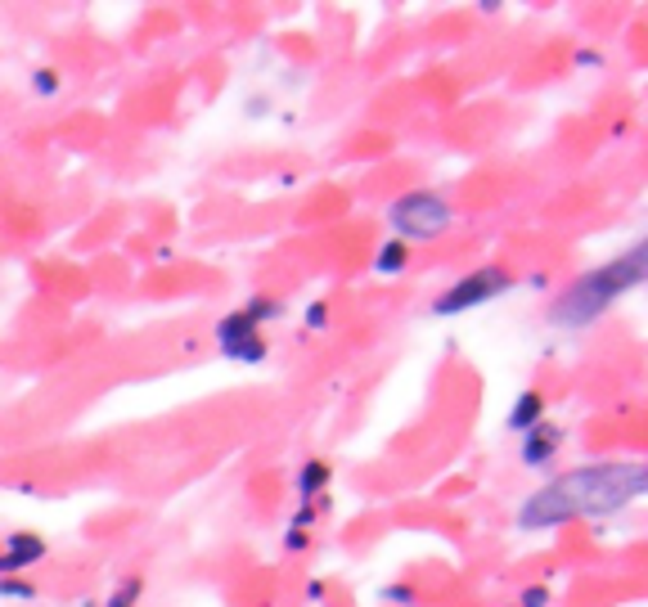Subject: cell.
Instances as JSON below:
<instances>
[{"label":"cell","mask_w":648,"mask_h":607,"mask_svg":"<svg viewBox=\"0 0 648 607\" xmlns=\"http://www.w3.org/2000/svg\"><path fill=\"white\" fill-rule=\"evenodd\" d=\"M648 490V464L640 459H613V464H585L572 468L540 490H531L518 508L522 531H549L572 517H608L635 504Z\"/></svg>","instance_id":"cell-1"},{"label":"cell","mask_w":648,"mask_h":607,"mask_svg":"<svg viewBox=\"0 0 648 607\" xmlns=\"http://www.w3.org/2000/svg\"><path fill=\"white\" fill-rule=\"evenodd\" d=\"M644 275H648V243H635L626 256H617V261L581 275L576 284H567L554 297V306H549V324H558V329H590L617 297L640 288Z\"/></svg>","instance_id":"cell-2"},{"label":"cell","mask_w":648,"mask_h":607,"mask_svg":"<svg viewBox=\"0 0 648 607\" xmlns=\"http://www.w3.org/2000/svg\"><path fill=\"white\" fill-rule=\"evenodd\" d=\"M284 315V306L275 302V297H253L248 306H239V311H230L221 324H217V347H221V356L226 361H239V364H261L266 361V338H261L257 329L266 320H279Z\"/></svg>","instance_id":"cell-3"},{"label":"cell","mask_w":648,"mask_h":607,"mask_svg":"<svg viewBox=\"0 0 648 607\" xmlns=\"http://www.w3.org/2000/svg\"><path fill=\"white\" fill-rule=\"evenodd\" d=\"M450 221H455V207L441 194H432V189H410V194H401L388 207L392 239H405V243L437 239V235L450 230Z\"/></svg>","instance_id":"cell-4"},{"label":"cell","mask_w":648,"mask_h":607,"mask_svg":"<svg viewBox=\"0 0 648 607\" xmlns=\"http://www.w3.org/2000/svg\"><path fill=\"white\" fill-rule=\"evenodd\" d=\"M509 288H514V275H509L505 265H482V270L455 279L450 288H441V293L432 297V315H441V320L469 315L473 306H487V302H496V297L509 293Z\"/></svg>","instance_id":"cell-5"},{"label":"cell","mask_w":648,"mask_h":607,"mask_svg":"<svg viewBox=\"0 0 648 607\" xmlns=\"http://www.w3.org/2000/svg\"><path fill=\"white\" fill-rule=\"evenodd\" d=\"M0 558H5V576L27 572V567H36V563L45 558V540H41L36 531H9V535H5Z\"/></svg>","instance_id":"cell-6"},{"label":"cell","mask_w":648,"mask_h":607,"mask_svg":"<svg viewBox=\"0 0 648 607\" xmlns=\"http://www.w3.org/2000/svg\"><path fill=\"white\" fill-rule=\"evenodd\" d=\"M558 446H563V428L536 423V428L522 437V464H527V468H540V464H549V459L558 455Z\"/></svg>","instance_id":"cell-7"},{"label":"cell","mask_w":648,"mask_h":607,"mask_svg":"<svg viewBox=\"0 0 648 607\" xmlns=\"http://www.w3.org/2000/svg\"><path fill=\"white\" fill-rule=\"evenodd\" d=\"M329 482H334V468H329V459H320V455L302 459V468H297V477H293L302 504H315V499L329 490Z\"/></svg>","instance_id":"cell-8"},{"label":"cell","mask_w":648,"mask_h":607,"mask_svg":"<svg viewBox=\"0 0 648 607\" xmlns=\"http://www.w3.org/2000/svg\"><path fill=\"white\" fill-rule=\"evenodd\" d=\"M505 423H509L514 432H522V437H527L536 423H545V396H540V387H522Z\"/></svg>","instance_id":"cell-9"},{"label":"cell","mask_w":648,"mask_h":607,"mask_svg":"<svg viewBox=\"0 0 648 607\" xmlns=\"http://www.w3.org/2000/svg\"><path fill=\"white\" fill-rule=\"evenodd\" d=\"M410 265V243L405 239H388L379 243V252H374V270L383 275V279H392V275H401Z\"/></svg>","instance_id":"cell-10"},{"label":"cell","mask_w":648,"mask_h":607,"mask_svg":"<svg viewBox=\"0 0 648 607\" xmlns=\"http://www.w3.org/2000/svg\"><path fill=\"white\" fill-rule=\"evenodd\" d=\"M140 590H144V581H140V576H127V581L118 585V594H113L109 603H86V607H135Z\"/></svg>","instance_id":"cell-11"},{"label":"cell","mask_w":648,"mask_h":607,"mask_svg":"<svg viewBox=\"0 0 648 607\" xmlns=\"http://www.w3.org/2000/svg\"><path fill=\"white\" fill-rule=\"evenodd\" d=\"M32 91H36L41 100L59 95V72H54V68H36V72H32Z\"/></svg>","instance_id":"cell-12"},{"label":"cell","mask_w":648,"mask_h":607,"mask_svg":"<svg viewBox=\"0 0 648 607\" xmlns=\"http://www.w3.org/2000/svg\"><path fill=\"white\" fill-rule=\"evenodd\" d=\"M0 599H36V585L14 581V576H0Z\"/></svg>","instance_id":"cell-13"},{"label":"cell","mask_w":648,"mask_h":607,"mask_svg":"<svg viewBox=\"0 0 648 607\" xmlns=\"http://www.w3.org/2000/svg\"><path fill=\"white\" fill-rule=\"evenodd\" d=\"M383 599L396 603V607H414L419 603V590H414V585H388V590H383Z\"/></svg>","instance_id":"cell-14"},{"label":"cell","mask_w":648,"mask_h":607,"mask_svg":"<svg viewBox=\"0 0 648 607\" xmlns=\"http://www.w3.org/2000/svg\"><path fill=\"white\" fill-rule=\"evenodd\" d=\"M324 324H329V306H324V302H311V306H306V329L315 333V329H324Z\"/></svg>","instance_id":"cell-15"},{"label":"cell","mask_w":648,"mask_h":607,"mask_svg":"<svg viewBox=\"0 0 648 607\" xmlns=\"http://www.w3.org/2000/svg\"><path fill=\"white\" fill-rule=\"evenodd\" d=\"M306 544H311V535H306L302 526H288V535H284V549H288V554H302Z\"/></svg>","instance_id":"cell-16"},{"label":"cell","mask_w":648,"mask_h":607,"mask_svg":"<svg viewBox=\"0 0 648 607\" xmlns=\"http://www.w3.org/2000/svg\"><path fill=\"white\" fill-rule=\"evenodd\" d=\"M545 603H549V590H545V585L522 590V599H518V607H545Z\"/></svg>","instance_id":"cell-17"},{"label":"cell","mask_w":648,"mask_h":607,"mask_svg":"<svg viewBox=\"0 0 648 607\" xmlns=\"http://www.w3.org/2000/svg\"><path fill=\"white\" fill-rule=\"evenodd\" d=\"M576 63H585V68H599V54H595V50H581V54H576Z\"/></svg>","instance_id":"cell-18"},{"label":"cell","mask_w":648,"mask_h":607,"mask_svg":"<svg viewBox=\"0 0 648 607\" xmlns=\"http://www.w3.org/2000/svg\"><path fill=\"white\" fill-rule=\"evenodd\" d=\"M0 576H5V558H0Z\"/></svg>","instance_id":"cell-19"},{"label":"cell","mask_w":648,"mask_h":607,"mask_svg":"<svg viewBox=\"0 0 648 607\" xmlns=\"http://www.w3.org/2000/svg\"><path fill=\"white\" fill-rule=\"evenodd\" d=\"M505 607H514V603H505Z\"/></svg>","instance_id":"cell-20"}]
</instances>
